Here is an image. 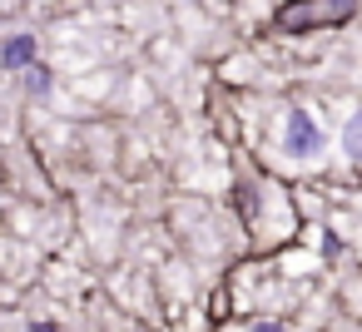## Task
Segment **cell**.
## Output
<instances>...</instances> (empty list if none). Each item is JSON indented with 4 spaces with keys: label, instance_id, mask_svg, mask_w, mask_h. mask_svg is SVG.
<instances>
[{
    "label": "cell",
    "instance_id": "cell-1",
    "mask_svg": "<svg viewBox=\"0 0 362 332\" xmlns=\"http://www.w3.org/2000/svg\"><path fill=\"white\" fill-rule=\"evenodd\" d=\"M357 11V0H283L273 11V30L283 35H308V30H327L342 25Z\"/></svg>",
    "mask_w": 362,
    "mask_h": 332
},
{
    "label": "cell",
    "instance_id": "cell-2",
    "mask_svg": "<svg viewBox=\"0 0 362 332\" xmlns=\"http://www.w3.org/2000/svg\"><path fill=\"white\" fill-rule=\"evenodd\" d=\"M283 149L293 159H313L322 149V129L308 119V109H288V124H283Z\"/></svg>",
    "mask_w": 362,
    "mask_h": 332
},
{
    "label": "cell",
    "instance_id": "cell-3",
    "mask_svg": "<svg viewBox=\"0 0 362 332\" xmlns=\"http://www.w3.org/2000/svg\"><path fill=\"white\" fill-rule=\"evenodd\" d=\"M0 60H6V70L35 65V40H30V35H16V40H6V50H0Z\"/></svg>",
    "mask_w": 362,
    "mask_h": 332
},
{
    "label": "cell",
    "instance_id": "cell-4",
    "mask_svg": "<svg viewBox=\"0 0 362 332\" xmlns=\"http://www.w3.org/2000/svg\"><path fill=\"white\" fill-rule=\"evenodd\" d=\"M342 149H347V159H357V164H362V109L347 119V129H342Z\"/></svg>",
    "mask_w": 362,
    "mask_h": 332
},
{
    "label": "cell",
    "instance_id": "cell-5",
    "mask_svg": "<svg viewBox=\"0 0 362 332\" xmlns=\"http://www.w3.org/2000/svg\"><path fill=\"white\" fill-rule=\"evenodd\" d=\"M50 90V70L45 65H30V95H45Z\"/></svg>",
    "mask_w": 362,
    "mask_h": 332
}]
</instances>
